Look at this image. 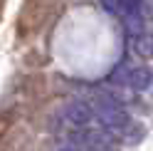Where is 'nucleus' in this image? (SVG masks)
<instances>
[{
    "instance_id": "6",
    "label": "nucleus",
    "mask_w": 153,
    "mask_h": 151,
    "mask_svg": "<svg viewBox=\"0 0 153 151\" xmlns=\"http://www.w3.org/2000/svg\"><path fill=\"white\" fill-rule=\"evenodd\" d=\"M57 151H91V149H82V146H72V144H67V146H59Z\"/></svg>"
},
{
    "instance_id": "3",
    "label": "nucleus",
    "mask_w": 153,
    "mask_h": 151,
    "mask_svg": "<svg viewBox=\"0 0 153 151\" xmlns=\"http://www.w3.org/2000/svg\"><path fill=\"white\" fill-rule=\"evenodd\" d=\"M54 121L64 131V129H74V126H94V124H99V117L89 99H74L59 109Z\"/></svg>"
},
{
    "instance_id": "1",
    "label": "nucleus",
    "mask_w": 153,
    "mask_h": 151,
    "mask_svg": "<svg viewBox=\"0 0 153 151\" xmlns=\"http://www.w3.org/2000/svg\"><path fill=\"white\" fill-rule=\"evenodd\" d=\"M62 139L72 146H82V149H91V151H114L116 146V134L106 126H74V129H64Z\"/></svg>"
},
{
    "instance_id": "4",
    "label": "nucleus",
    "mask_w": 153,
    "mask_h": 151,
    "mask_svg": "<svg viewBox=\"0 0 153 151\" xmlns=\"http://www.w3.org/2000/svg\"><path fill=\"white\" fill-rule=\"evenodd\" d=\"M123 13V30L128 40L141 32H146V20H143V0H119Z\"/></svg>"
},
{
    "instance_id": "2",
    "label": "nucleus",
    "mask_w": 153,
    "mask_h": 151,
    "mask_svg": "<svg viewBox=\"0 0 153 151\" xmlns=\"http://www.w3.org/2000/svg\"><path fill=\"white\" fill-rule=\"evenodd\" d=\"M89 102H91V107H94V111H97V117H99V126L111 129L114 134H121L123 129L131 126L128 111L123 109V107L119 104V99H114L111 94L99 92V94H94Z\"/></svg>"
},
{
    "instance_id": "5",
    "label": "nucleus",
    "mask_w": 153,
    "mask_h": 151,
    "mask_svg": "<svg viewBox=\"0 0 153 151\" xmlns=\"http://www.w3.org/2000/svg\"><path fill=\"white\" fill-rule=\"evenodd\" d=\"M131 45H133V52H136L141 60L153 57V37L148 32H141L136 37H131Z\"/></svg>"
}]
</instances>
